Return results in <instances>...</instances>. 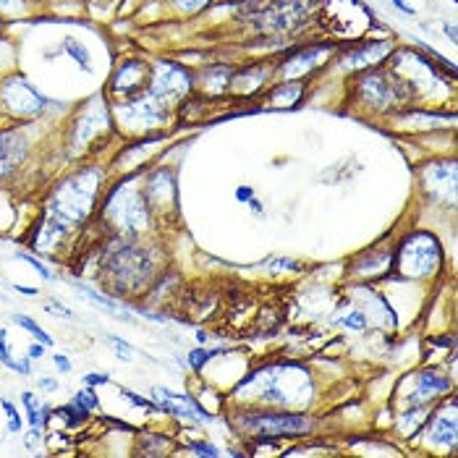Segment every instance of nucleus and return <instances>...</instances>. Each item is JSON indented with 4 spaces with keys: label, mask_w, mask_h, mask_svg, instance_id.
<instances>
[{
    "label": "nucleus",
    "mask_w": 458,
    "mask_h": 458,
    "mask_svg": "<svg viewBox=\"0 0 458 458\" xmlns=\"http://www.w3.org/2000/svg\"><path fill=\"white\" fill-rule=\"evenodd\" d=\"M106 186V171L100 165L76 168L71 176L61 178L50 197L45 199L42 220L35 228L32 247L37 254H55L66 236L92 220L100 205V191Z\"/></svg>",
    "instance_id": "obj_1"
},
{
    "label": "nucleus",
    "mask_w": 458,
    "mask_h": 458,
    "mask_svg": "<svg viewBox=\"0 0 458 458\" xmlns=\"http://www.w3.org/2000/svg\"><path fill=\"white\" fill-rule=\"evenodd\" d=\"M103 285L110 296L126 299L134 296L140 288L152 281V257L147 249L137 247L131 239H118L115 249H110L103 257Z\"/></svg>",
    "instance_id": "obj_2"
},
{
    "label": "nucleus",
    "mask_w": 458,
    "mask_h": 458,
    "mask_svg": "<svg viewBox=\"0 0 458 458\" xmlns=\"http://www.w3.org/2000/svg\"><path fill=\"white\" fill-rule=\"evenodd\" d=\"M134 176L121 178L115 186H110L103 199H100V217L110 228L113 236L126 239V236H137L147 228L152 210L147 205V197L141 191V186H131Z\"/></svg>",
    "instance_id": "obj_3"
},
{
    "label": "nucleus",
    "mask_w": 458,
    "mask_h": 458,
    "mask_svg": "<svg viewBox=\"0 0 458 458\" xmlns=\"http://www.w3.org/2000/svg\"><path fill=\"white\" fill-rule=\"evenodd\" d=\"M236 429L242 435L251 437H265V440H281V437H301L310 435L315 429V420L299 411H288V409H244L239 411V417L233 420Z\"/></svg>",
    "instance_id": "obj_4"
},
{
    "label": "nucleus",
    "mask_w": 458,
    "mask_h": 458,
    "mask_svg": "<svg viewBox=\"0 0 458 458\" xmlns=\"http://www.w3.org/2000/svg\"><path fill=\"white\" fill-rule=\"evenodd\" d=\"M437 265H443V249L432 233L414 231L398 242L393 249V262L390 270L398 273V278H429L435 276Z\"/></svg>",
    "instance_id": "obj_5"
},
{
    "label": "nucleus",
    "mask_w": 458,
    "mask_h": 458,
    "mask_svg": "<svg viewBox=\"0 0 458 458\" xmlns=\"http://www.w3.org/2000/svg\"><path fill=\"white\" fill-rule=\"evenodd\" d=\"M47 106L50 98L42 95L27 76L11 73L0 79V115L16 123H30V121H39L47 113Z\"/></svg>",
    "instance_id": "obj_6"
},
{
    "label": "nucleus",
    "mask_w": 458,
    "mask_h": 458,
    "mask_svg": "<svg viewBox=\"0 0 458 458\" xmlns=\"http://www.w3.org/2000/svg\"><path fill=\"white\" fill-rule=\"evenodd\" d=\"M149 92L157 100L178 107V103H183L194 92V73L176 61H157L152 64Z\"/></svg>",
    "instance_id": "obj_7"
},
{
    "label": "nucleus",
    "mask_w": 458,
    "mask_h": 458,
    "mask_svg": "<svg viewBox=\"0 0 458 458\" xmlns=\"http://www.w3.org/2000/svg\"><path fill=\"white\" fill-rule=\"evenodd\" d=\"M149 79H152V64L140 61V58H126L121 61L110 79H107L106 87V103H123V100H131L141 92L149 89Z\"/></svg>",
    "instance_id": "obj_8"
},
{
    "label": "nucleus",
    "mask_w": 458,
    "mask_h": 458,
    "mask_svg": "<svg viewBox=\"0 0 458 458\" xmlns=\"http://www.w3.org/2000/svg\"><path fill=\"white\" fill-rule=\"evenodd\" d=\"M307 16H310L307 0H270L267 5L251 13V21L265 35H283L301 27Z\"/></svg>",
    "instance_id": "obj_9"
},
{
    "label": "nucleus",
    "mask_w": 458,
    "mask_h": 458,
    "mask_svg": "<svg viewBox=\"0 0 458 458\" xmlns=\"http://www.w3.org/2000/svg\"><path fill=\"white\" fill-rule=\"evenodd\" d=\"M333 53H338V42H315L307 47H293L285 58L278 61L276 76H281V81H307L315 71L327 64Z\"/></svg>",
    "instance_id": "obj_10"
},
{
    "label": "nucleus",
    "mask_w": 458,
    "mask_h": 458,
    "mask_svg": "<svg viewBox=\"0 0 458 458\" xmlns=\"http://www.w3.org/2000/svg\"><path fill=\"white\" fill-rule=\"evenodd\" d=\"M411 383H414V388L403 393V398H401L406 406H427L429 401L448 395L454 390V380L445 377V372L440 367H427V369L414 372Z\"/></svg>",
    "instance_id": "obj_11"
},
{
    "label": "nucleus",
    "mask_w": 458,
    "mask_h": 458,
    "mask_svg": "<svg viewBox=\"0 0 458 458\" xmlns=\"http://www.w3.org/2000/svg\"><path fill=\"white\" fill-rule=\"evenodd\" d=\"M149 395H152V401L157 403V409L163 414H171V417H176L181 422H212L210 411L202 409L197 403V398H191V395L160 388V386H155V388L149 390Z\"/></svg>",
    "instance_id": "obj_12"
},
{
    "label": "nucleus",
    "mask_w": 458,
    "mask_h": 458,
    "mask_svg": "<svg viewBox=\"0 0 458 458\" xmlns=\"http://www.w3.org/2000/svg\"><path fill=\"white\" fill-rule=\"evenodd\" d=\"M393 42L390 39H367V42H356L353 47H349L341 58H338V66H344L352 73L359 71L375 69V66H383L393 53Z\"/></svg>",
    "instance_id": "obj_13"
},
{
    "label": "nucleus",
    "mask_w": 458,
    "mask_h": 458,
    "mask_svg": "<svg viewBox=\"0 0 458 458\" xmlns=\"http://www.w3.org/2000/svg\"><path fill=\"white\" fill-rule=\"evenodd\" d=\"M30 152V140L21 129H0V183L13 176Z\"/></svg>",
    "instance_id": "obj_14"
},
{
    "label": "nucleus",
    "mask_w": 458,
    "mask_h": 458,
    "mask_svg": "<svg viewBox=\"0 0 458 458\" xmlns=\"http://www.w3.org/2000/svg\"><path fill=\"white\" fill-rule=\"evenodd\" d=\"M273 76H276V66H267V64H249L244 69H233L228 92L242 95V98L259 95V92L267 89V81Z\"/></svg>",
    "instance_id": "obj_15"
},
{
    "label": "nucleus",
    "mask_w": 458,
    "mask_h": 458,
    "mask_svg": "<svg viewBox=\"0 0 458 458\" xmlns=\"http://www.w3.org/2000/svg\"><path fill=\"white\" fill-rule=\"evenodd\" d=\"M427 443H437V445H448L456 448L458 440V422H456V406L448 409V417L443 414V406H437L435 417L422 424Z\"/></svg>",
    "instance_id": "obj_16"
},
{
    "label": "nucleus",
    "mask_w": 458,
    "mask_h": 458,
    "mask_svg": "<svg viewBox=\"0 0 458 458\" xmlns=\"http://www.w3.org/2000/svg\"><path fill=\"white\" fill-rule=\"evenodd\" d=\"M71 288H73V291H79V296H81V299H87L89 304H95L98 310H103V312H107V315L123 319V322H134V318L129 315L126 301H121V299H115V296H110V293H106V291L92 288L89 283L71 281Z\"/></svg>",
    "instance_id": "obj_17"
},
{
    "label": "nucleus",
    "mask_w": 458,
    "mask_h": 458,
    "mask_svg": "<svg viewBox=\"0 0 458 458\" xmlns=\"http://www.w3.org/2000/svg\"><path fill=\"white\" fill-rule=\"evenodd\" d=\"M307 98V81H278L276 87L265 89L267 107H299Z\"/></svg>",
    "instance_id": "obj_18"
},
{
    "label": "nucleus",
    "mask_w": 458,
    "mask_h": 458,
    "mask_svg": "<svg viewBox=\"0 0 458 458\" xmlns=\"http://www.w3.org/2000/svg\"><path fill=\"white\" fill-rule=\"evenodd\" d=\"M21 406H24V420L30 427L47 429L50 420L55 417V406H50L45 398H37L35 390H21Z\"/></svg>",
    "instance_id": "obj_19"
},
{
    "label": "nucleus",
    "mask_w": 458,
    "mask_h": 458,
    "mask_svg": "<svg viewBox=\"0 0 458 458\" xmlns=\"http://www.w3.org/2000/svg\"><path fill=\"white\" fill-rule=\"evenodd\" d=\"M390 262H393V251H386V249L364 251V254L353 262V276H364V278L383 276V273H390Z\"/></svg>",
    "instance_id": "obj_20"
},
{
    "label": "nucleus",
    "mask_w": 458,
    "mask_h": 458,
    "mask_svg": "<svg viewBox=\"0 0 458 458\" xmlns=\"http://www.w3.org/2000/svg\"><path fill=\"white\" fill-rule=\"evenodd\" d=\"M205 81L199 79V81H194V87L197 84H202V89L208 92V95H223V92H228V87H231V76H233V66H228V64H215L210 69H205Z\"/></svg>",
    "instance_id": "obj_21"
},
{
    "label": "nucleus",
    "mask_w": 458,
    "mask_h": 458,
    "mask_svg": "<svg viewBox=\"0 0 458 458\" xmlns=\"http://www.w3.org/2000/svg\"><path fill=\"white\" fill-rule=\"evenodd\" d=\"M0 364L5 369H11L13 375H19V377H32V359L30 356L13 359V352L8 346V330L5 327H0Z\"/></svg>",
    "instance_id": "obj_22"
},
{
    "label": "nucleus",
    "mask_w": 458,
    "mask_h": 458,
    "mask_svg": "<svg viewBox=\"0 0 458 458\" xmlns=\"http://www.w3.org/2000/svg\"><path fill=\"white\" fill-rule=\"evenodd\" d=\"M53 411H55V417H61V422L66 424L69 429H76V427L87 424L89 422V417H92V411H87V409L79 406L76 401H69V403H64V406H55Z\"/></svg>",
    "instance_id": "obj_23"
},
{
    "label": "nucleus",
    "mask_w": 458,
    "mask_h": 458,
    "mask_svg": "<svg viewBox=\"0 0 458 458\" xmlns=\"http://www.w3.org/2000/svg\"><path fill=\"white\" fill-rule=\"evenodd\" d=\"M61 50H64L69 58H73V64H76L79 69L92 73V55H89V50H87L84 42H79V39H73V37H66L64 45H61Z\"/></svg>",
    "instance_id": "obj_24"
},
{
    "label": "nucleus",
    "mask_w": 458,
    "mask_h": 458,
    "mask_svg": "<svg viewBox=\"0 0 458 458\" xmlns=\"http://www.w3.org/2000/svg\"><path fill=\"white\" fill-rule=\"evenodd\" d=\"M11 322L13 325H19L21 330H27L35 341H39V344H45L47 349L53 346V335L42 327V325H37L35 319L30 318V315H21V312H16V315H11Z\"/></svg>",
    "instance_id": "obj_25"
},
{
    "label": "nucleus",
    "mask_w": 458,
    "mask_h": 458,
    "mask_svg": "<svg viewBox=\"0 0 458 458\" xmlns=\"http://www.w3.org/2000/svg\"><path fill=\"white\" fill-rule=\"evenodd\" d=\"M0 409H3V414H5L8 432H11V435H21V429H24V422H27V420L21 417V411L16 409V403L0 395Z\"/></svg>",
    "instance_id": "obj_26"
},
{
    "label": "nucleus",
    "mask_w": 458,
    "mask_h": 458,
    "mask_svg": "<svg viewBox=\"0 0 458 458\" xmlns=\"http://www.w3.org/2000/svg\"><path fill=\"white\" fill-rule=\"evenodd\" d=\"M223 352H225V349H202V346H199V349H191V352L186 353V364H189L191 372H202L212 359Z\"/></svg>",
    "instance_id": "obj_27"
},
{
    "label": "nucleus",
    "mask_w": 458,
    "mask_h": 458,
    "mask_svg": "<svg viewBox=\"0 0 458 458\" xmlns=\"http://www.w3.org/2000/svg\"><path fill=\"white\" fill-rule=\"evenodd\" d=\"M13 257H16L19 262H27V265H30V267L35 270L37 276L42 278V281H47V283L58 281V276H55V273H53V270H50V267H47V265H45V262H42L39 257H35V254H30V251H16Z\"/></svg>",
    "instance_id": "obj_28"
},
{
    "label": "nucleus",
    "mask_w": 458,
    "mask_h": 458,
    "mask_svg": "<svg viewBox=\"0 0 458 458\" xmlns=\"http://www.w3.org/2000/svg\"><path fill=\"white\" fill-rule=\"evenodd\" d=\"M71 401H76L79 406H84V409H87V411H92V414L103 409V401L98 398L95 388H89V386H81V388L73 393V398H71Z\"/></svg>",
    "instance_id": "obj_29"
},
{
    "label": "nucleus",
    "mask_w": 458,
    "mask_h": 458,
    "mask_svg": "<svg viewBox=\"0 0 458 458\" xmlns=\"http://www.w3.org/2000/svg\"><path fill=\"white\" fill-rule=\"evenodd\" d=\"M106 344L115 352V356L121 359V361H134V353H137V349L129 344V341H123L121 335H113V333H107L106 335Z\"/></svg>",
    "instance_id": "obj_30"
},
{
    "label": "nucleus",
    "mask_w": 458,
    "mask_h": 458,
    "mask_svg": "<svg viewBox=\"0 0 458 458\" xmlns=\"http://www.w3.org/2000/svg\"><path fill=\"white\" fill-rule=\"evenodd\" d=\"M174 8H178L183 16H197L202 11H208L212 5V0H168Z\"/></svg>",
    "instance_id": "obj_31"
},
{
    "label": "nucleus",
    "mask_w": 458,
    "mask_h": 458,
    "mask_svg": "<svg viewBox=\"0 0 458 458\" xmlns=\"http://www.w3.org/2000/svg\"><path fill=\"white\" fill-rule=\"evenodd\" d=\"M121 395L131 403V406H137V409H141V411H160L157 409V403L152 401V398H144V395H140L137 390L131 388H121Z\"/></svg>",
    "instance_id": "obj_32"
},
{
    "label": "nucleus",
    "mask_w": 458,
    "mask_h": 458,
    "mask_svg": "<svg viewBox=\"0 0 458 458\" xmlns=\"http://www.w3.org/2000/svg\"><path fill=\"white\" fill-rule=\"evenodd\" d=\"M32 0H0V16L8 19V16H24L30 11Z\"/></svg>",
    "instance_id": "obj_33"
},
{
    "label": "nucleus",
    "mask_w": 458,
    "mask_h": 458,
    "mask_svg": "<svg viewBox=\"0 0 458 458\" xmlns=\"http://www.w3.org/2000/svg\"><path fill=\"white\" fill-rule=\"evenodd\" d=\"M42 443H45V429H39V427H30V429L24 432V448H27L30 454L42 451Z\"/></svg>",
    "instance_id": "obj_34"
},
{
    "label": "nucleus",
    "mask_w": 458,
    "mask_h": 458,
    "mask_svg": "<svg viewBox=\"0 0 458 458\" xmlns=\"http://www.w3.org/2000/svg\"><path fill=\"white\" fill-rule=\"evenodd\" d=\"M262 265L270 267V270H288V273H299V270H301V262L288 259V257H270V259H265Z\"/></svg>",
    "instance_id": "obj_35"
},
{
    "label": "nucleus",
    "mask_w": 458,
    "mask_h": 458,
    "mask_svg": "<svg viewBox=\"0 0 458 458\" xmlns=\"http://www.w3.org/2000/svg\"><path fill=\"white\" fill-rule=\"evenodd\" d=\"M338 325H344V327H349V330H356V333H364V330H367V315L359 312V310H353L346 318L338 319Z\"/></svg>",
    "instance_id": "obj_36"
},
{
    "label": "nucleus",
    "mask_w": 458,
    "mask_h": 458,
    "mask_svg": "<svg viewBox=\"0 0 458 458\" xmlns=\"http://www.w3.org/2000/svg\"><path fill=\"white\" fill-rule=\"evenodd\" d=\"M189 454H194V456H223V451L217 445H212L210 440H191Z\"/></svg>",
    "instance_id": "obj_37"
},
{
    "label": "nucleus",
    "mask_w": 458,
    "mask_h": 458,
    "mask_svg": "<svg viewBox=\"0 0 458 458\" xmlns=\"http://www.w3.org/2000/svg\"><path fill=\"white\" fill-rule=\"evenodd\" d=\"M81 386H89V388L113 386V377L107 372H87V375H81Z\"/></svg>",
    "instance_id": "obj_38"
},
{
    "label": "nucleus",
    "mask_w": 458,
    "mask_h": 458,
    "mask_svg": "<svg viewBox=\"0 0 458 458\" xmlns=\"http://www.w3.org/2000/svg\"><path fill=\"white\" fill-rule=\"evenodd\" d=\"M42 307H45V312H55L53 318L76 319V315L71 312V310H69V307H66V304H64V301H58V299H47V301H45Z\"/></svg>",
    "instance_id": "obj_39"
},
{
    "label": "nucleus",
    "mask_w": 458,
    "mask_h": 458,
    "mask_svg": "<svg viewBox=\"0 0 458 458\" xmlns=\"http://www.w3.org/2000/svg\"><path fill=\"white\" fill-rule=\"evenodd\" d=\"M53 364H55V369L61 372V375H71L73 372V364H71V359H69V353H61V352H55L53 356Z\"/></svg>",
    "instance_id": "obj_40"
},
{
    "label": "nucleus",
    "mask_w": 458,
    "mask_h": 458,
    "mask_svg": "<svg viewBox=\"0 0 458 458\" xmlns=\"http://www.w3.org/2000/svg\"><path fill=\"white\" fill-rule=\"evenodd\" d=\"M37 388L42 390V393H55V390L61 388V383L55 377H50V375H39L37 377Z\"/></svg>",
    "instance_id": "obj_41"
},
{
    "label": "nucleus",
    "mask_w": 458,
    "mask_h": 458,
    "mask_svg": "<svg viewBox=\"0 0 458 458\" xmlns=\"http://www.w3.org/2000/svg\"><path fill=\"white\" fill-rule=\"evenodd\" d=\"M45 352H47V346H45V344H39V341H35V344H30V346H27V356H30L32 361H39V359L45 356Z\"/></svg>",
    "instance_id": "obj_42"
},
{
    "label": "nucleus",
    "mask_w": 458,
    "mask_h": 458,
    "mask_svg": "<svg viewBox=\"0 0 458 458\" xmlns=\"http://www.w3.org/2000/svg\"><path fill=\"white\" fill-rule=\"evenodd\" d=\"M251 197H257V191H254L251 186H239V189H236V202L247 205Z\"/></svg>",
    "instance_id": "obj_43"
},
{
    "label": "nucleus",
    "mask_w": 458,
    "mask_h": 458,
    "mask_svg": "<svg viewBox=\"0 0 458 458\" xmlns=\"http://www.w3.org/2000/svg\"><path fill=\"white\" fill-rule=\"evenodd\" d=\"M11 288H13L16 293H21V296H30V299H35L37 293H39L35 285H21V283H13Z\"/></svg>",
    "instance_id": "obj_44"
},
{
    "label": "nucleus",
    "mask_w": 458,
    "mask_h": 458,
    "mask_svg": "<svg viewBox=\"0 0 458 458\" xmlns=\"http://www.w3.org/2000/svg\"><path fill=\"white\" fill-rule=\"evenodd\" d=\"M390 3H393V8H398L403 16H414V13H417V11H414V8H411L406 0H390Z\"/></svg>",
    "instance_id": "obj_45"
},
{
    "label": "nucleus",
    "mask_w": 458,
    "mask_h": 458,
    "mask_svg": "<svg viewBox=\"0 0 458 458\" xmlns=\"http://www.w3.org/2000/svg\"><path fill=\"white\" fill-rule=\"evenodd\" d=\"M247 205H249V210L254 212V215H259V217L265 215V205H262V202H259L257 197H251V199H249Z\"/></svg>",
    "instance_id": "obj_46"
},
{
    "label": "nucleus",
    "mask_w": 458,
    "mask_h": 458,
    "mask_svg": "<svg viewBox=\"0 0 458 458\" xmlns=\"http://www.w3.org/2000/svg\"><path fill=\"white\" fill-rule=\"evenodd\" d=\"M445 35L451 37V42H458V35H456V27H454V24H448V27H445Z\"/></svg>",
    "instance_id": "obj_47"
},
{
    "label": "nucleus",
    "mask_w": 458,
    "mask_h": 458,
    "mask_svg": "<svg viewBox=\"0 0 458 458\" xmlns=\"http://www.w3.org/2000/svg\"><path fill=\"white\" fill-rule=\"evenodd\" d=\"M197 341H199V344H208V333H205V330H199V333H197Z\"/></svg>",
    "instance_id": "obj_48"
},
{
    "label": "nucleus",
    "mask_w": 458,
    "mask_h": 458,
    "mask_svg": "<svg viewBox=\"0 0 458 458\" xmlns=\"http://www.w3.org/2000/svg\"><path fill=\"white\" fill-rule=\"evenodd\" d=\"M3 24H5V19H3V16H0V32H3Z\"/></svg>",
    "instance_id": "obj_49"
}]
</instances>
